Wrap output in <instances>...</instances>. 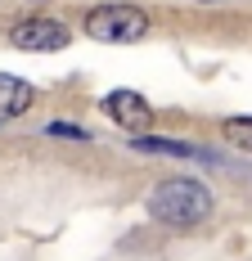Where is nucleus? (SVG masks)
<instances>
[{"label":"nucleus","mask_w":252,"mask_h":261,"mask_svg":"<svg viewBox=\"0 0 252 261\" xmlns=\"http://www.w3.org/2000/svg\"><path fill=\"white\" fill-rule=\"evenodd\" d=\"M216 207V198H212V189L194 176H167V180H158L149 189V198H144V212H149L158 225H171V230H194L203 225L207 216Z\"/></svg>","instance_id":"f257e3e1"},{"label":"nucleus","mask_w":252,"mask_h":261,"mask_svg":"<svg viewBox=\"0 0 252 261\" xmlns=\"http://www.w3.org/2000/svg\"><path fill=\"white\" fill-rule=\"evenodd\" d=\"M81 32H86L90 41H104V45H135V41L149 36V14H144L140 5H122V0L95 5V9L81 18Z\"/></svg>","instance_id":"f03ea898"},{"label":"nucleus","mask_w":252,"mask_h":261,"mask_svg":"<svg viewBox=\"0 0 252 261\" xmlns=\"http://www.w3.org/2000/svg\"><path fill=\"white\" fill-rule=\"evenodd\" d=\"M72 41V32L63 18H50V14H32V18H18L9 27V45L27 54H45V50H63Z\"/></svg>","instance_id":"7ed1b4c3"},{"label":"nucleus","mask_w":252,"mask_h":261,"mask_svg":"<svg viewBox=\"0 0 252 261\" xmlns=\"http://www.w3.org/2000/svg\"><path fill=\"white\" fill-rule=\"evenodd\" d=\"M104 113H108L122 130H131V140L153 130V108L144 104V95H135V90H108V95H104Z\"/></svg>","instance_id":"20e7f679"},{"label":"nucleus","mask_w":252,"mask_h":261,"mask_svg":"<svg viewBox=\"0 0 252 261\" xmlns=\"http://www.w3.org/2000/svg\"><path fill=\"white\" fill-rule=\"evenodd\" d=\"M32 104H36V86L23 77L0 72V117H23Z\"/></svg>","instance_id":"39448f33"},{"label":"nucleus","mask_w":252,"mask_h":261,"mask_svg":"<svg viewBox=\"0 0 252 261\" xmlns=\"http://www.w3.org/2000/svg\"><path fill=\"white\" fill-rule=\"evenodd\" d=\"M131 149H140V153H167V158H203V149H194V144L158 140V135H135V140H131Z\"/></svg>","instance_id":"423d86ee"},{"label":"nucleus","mask_w":252,"mask_h":261,"mask_svg":"<svg viewBox=\"0 0 252 261\" xmlns=\"http://www.w3.org/2000/svg\"><path fill=\"white\" fill-rule=\"evenodd\" d=\"M225 140L230 144H239V149H248L252 153V117H225Z\"/></svg>","instance_id":"0eeeda50"},{"label":"nucleus","mask_w":252,"mask_h":261,"mask_svg":"<svg viewBox=\"0 0 252 261\" xmlns=\"http://www.w3.org/2000/svg\"><path fill=\"white\" fill-rule=\"evenodd\" d=\"M50 135H63V140H90V130L86 126H77V122H50Z\"/></svg>","instance_id":"6e6552de"}]
</instances>
